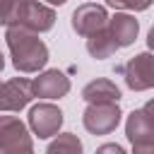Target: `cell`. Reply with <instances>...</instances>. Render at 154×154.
<instances>
[{
	"label": "cell",
	"mask_w": 154,
	"mask_h": 154,
	"mask_svg": "<svg viewBox=\"0 0 154 154\" xmlns=\"http://www.w3.org/2000/svg\"><path fill=\"white\" fill-rule=\"evenodd\" d=\"M34 99V82L26 77H12L0 84V111L17 113Z\"/></svg>",
	"instance_id": "ba28073f"
},
{
	"label": "cell",
	"mask_w": 154,
	"mask_h": 154,
	"mask_svg": "<svg viewBox=\"0 0 154 154\" xmlns=\"http://www.w3.org/2000/svg\"><path fill=\"white\" fill-rule=\"evenodd\" d=\"M125 135L132 144L154 142V118L144 108H135L125 120Z\"/></svg>",
	"instance_id": "30bf717a"
},
{
	"label": "cell",
	"mask_w": 154,
	"mask_h": 154,
	"mask_svg": "<svg viewBox=\"0 0 154 154\" xmlns=\"http://www.w3.org/2000/svg\"><path fill=\"white\" fill-rule=\"evenodd\" d=\"M142 108H144V111H147V113H149V116L154 118V99H149V101H147V103H144Z\"/></svg>",
	"instance_id": "ffe728a7"
},
{
	"label": "cell",
	"mask_w": 154,
	"mask_h": 154,
	"mask_svg": "<svg viewBox=\"0 0 154 154\" xmlns=\"http://www.w3.org/2000/svg\"><path fill=\"white\" fill-rule=\"evenodd\" d=\"M125 84L132 91H147L154 87V53H137L120 67Z\"/></svg>",
	"instance_id": "3957f363"
},
{
	"label": "cell",
	"mask_w": 154,
	"mask_h": 154,
	"mask_svg": "<svg viewBox=\"0 0 154 154\" xmlns=\"http://www.w3.org/2000/svg\"><path fill=\"white\" fill-rule=\"evenodd\" d=\"M22 5H24V0H0V24L7 29L14 26Z\"/></svg>",
	"instance_id": "9a60e30c"
},
{
	"label": "cell",
	"mask_w": 154,
	"mask_h": 154,
	"mask_svg": "<svg viewBox=\"0 0 154 154\" xmlns=\"http://www.w3.org/2000/svg\"><path fill=\"white\" fill-rule=\"evenodd\" d=\"M46 2H48V5H65L67 0H46Z\"/></svg>",
	"instance_id": "44dd1931"
},
{
	"label": "cell",
	"mask_w": 154,
	"mask_h": 154,
	"mask_svg": "<svg viewBox=\"0 0 154 154\" xmlns=\"http://www.w3.org/2000/svg\"><path fill=\"white\" fill-rule=\"evenodd\" d=\"M0 84H2V82H0Z\"/></svg>",
	"instance_id": "603a6c76"
},
{
	"label": "cell",
	"mask_w": 154,
	"mask_h": 154,
	"mask_svg": "<svg viewBox=\"0 0 154 154\" xmlns=\"http://www.w3.org/2000/svg\"><path fill=\"white\" fill-rule=\"evenodd\" d=\"M34 82V96L38 99H63L70 91V79L60 70H43Z\"/></svg>",
	"instance_id": "9c48e42d"
},
{
	"label": "cell",
	"mask_w": 154,
	"mask_h": 154,
	"mask_svg": "<svg viewBox=\"0 0 154 154\" xmlns=\"http://www.w3.org/2000/svg\"><path fill=\"white\" fill-rule=\"evenodd\" d=\"M5 70V58H2V53H0V72Z\"/></svg>",
	"instance_id": "7402d4cb"
},
{
	"label": "cell",
	"mask_w": 154,
	"mask_h": 154,
	"mask_svg": "<svg viewBox=\"0 0 154 154\" xmlns=\"http://www.w3.org/2000/svg\"><path fill=\"white\" fill-rule=\"evenodd\" d=\"M5 43L10 48V58L17 72L31 75L46 67L48 63V46L38 38V34L26 31V29H14L10 26L5 31Z\"/></svg>",
	"instance_id": "6da1fadb"
},
{
	"label": "cell",
	"mask_w": 154,
	"mask_h": 154,
	"mask_svg": "<svg viewBox=\"0 0 154 154\" xmlns=\"http://www.w3.org/2000/svg\"><path fill=\"white\" fill-rule=\"evenodd\" d=\"M82 99L87 106H106V103H118L120 101V89L111 79H91L82 89Z\"/></svg>",
	"instance_id": "7c38bea8"
},
{
	"label": "cell",
	"mask_w": 154,
	"mask_h": 154,
	"mask_svg": "<svg viewBox=\"0 0 154 154\" xmlns=\"http://www.w3.org/2000/svg\"><path fill=\"white\" fill-rule=\"evenodd\" d=\"M120 108L118 103H106V106H87L82 113V125L91 135H108L118 128L120 123Z\"/></svg>",
	"instance_id": "52a82bcc"
},
{
	"label": "cell",
	"mask_w": 154,
	"mask_h": 154,
	"mask_svg": "<svg viewBox=\"0 0 154 154\" xmlns=\"http://www.w3.org/2000/svg\"><path fill=\"white\" fill-rule=\"evenodd\" d=\"M108 19H111V17H108V12H106L103 5L84 2V5H79V7L72 12V29H75L79 36L89 38V36L103 31V29L108 26Z\"/></svg>",
	"instance_id": "5b68a950"
},
{
	"label": "cell",
	"mask_w": 154,
	"mask_h": 154,
	"mask_svg": "<svg viewBox=\"0 0 154 154\" xmlns=\"http://www.w3.org/2000/svg\"><path fill=\"white\" fill-rule=\"evenodd\" d=\"M53 24H55L53 7H48L38 0H24V5L19 10V17L14 22V29H26V31H34V34H43V31H51Z\"/></svg>",
	"instance_id": "277c9868"
},
{
	"label": "cell",
	"mask_w": 154,
	"mask_h": 154,
	"mask_svg": "<svg viewBox=\"0 0 154 154\" xmlns=\"http://www.w3.org/2000/svg\"><path fill=\"white\" fill-rule=\"evenodd\" d=\"M0 154H34L29 128L17 116H0Z\"/></svg>",
	"instance_id": "7a4b0ae2"
},
{
	"label": "cell",
	"mask_w": 154,
	"mask_h": 154,
	"mask_svg": "<svg viewBox=\"0 0 154 154\" xmlns=\"http://www.w3.org/2000/svg\"><path fill=\"white\" fill-rule=\"evenodd\" d=\"M46 154H84V147L75 132H58L55 140L48 144Z\"/></svg>",
	"instance_id": "5bb4252c"
},
{
	"label": "cell",
	"mask_w": 154,
	"mask_h": 154,
	"mask_svg": "<svg viewBox=\"0 0 154 154\" xmlns=\"http://www.w3.org/2000/svg\"><path fill=\"white\" fill-rule=\"evenodd\" d=\"M132 154H154V142H142V144H132Z\"/></svg>",
	"instance_id": "ac0fdd59"
},
{
	"label": "cell",
	"mask_w": 154,
	"mask_h": 154,
	"mask_svg": "<svg viewBox=\"0 0 154 154\" xmlns=\"http://www.w3.org/2000/svg\"><path fill=\"white\" fill-rule=\"evenodd\" d=\"M137 31H140V22H137L132 14L116 12V14L108 19V34H111V38L116 41L118 48H125V46L135 43Z\"/></svg>",
	"instance_id": "8fae6325"
},
{
	"label": "cell",
	"mask_w": 154,
	"mask_h": 154,
	"mask_svg": "<svg viewBox=\"0 0 154 154\" xmlns=\"http://www.w3.org/2000/svg\"><path fill=\"white\" fill-rule=\"evenodd\" d=\"M29 128L38 140L55 137L63 128V111L53 103H36L29 111Z\"/></svg>",
	"instance_id": "8992f818"
},
{
	"label": "cell",
	"mask_w": 154,
	"mask_h": 154,
	"mask_svg": "<svg viewBox=\"0 0 154 154\" xmlns=\"http://www.w3.org/2000/svg\"><path fill=\"white\" fill-rule=\"evenodd\" d=\"M147 46H149V51L154 53V24H152V29H149V34H147Z\"/></svg>",
	"instance_id": "d6986e66"
},
{
	"label": "cell",
	"mask_w": 154,
	"mask_h": 154,
	"mask_svg": "<svg viewBox=\"0 0 154 154\" xmlns=\"http://www.w3.org/2000/svg\"><path fill=\"white\" fill-rule=\"evenodd\" d=\"M108 7H116V10H132V12H142L147 7L154 5V0H106Z\"/></svg>",
	"instance_id": "2e32d148"
},
{
	"label": "cell",
	"mask_w": 154,
	"mask_h": 154,
	"mask_svg": "<svg viewBox=\"0 0 154 154\" xmlns=\"http://www.w3.org/2000/svg\"><path fill=\"white\" fill-rule=\"evenodd\" d=\"M96 154H128V152L120 144H116V142H106V144H101L96 149Z\"/></svg>",
	"instance_id": "e0dca14e"
},
{
	"label": "cell",
	"mask_w": 154,
	"mask_h": 154,
	"mask_svg": "<svg viewBox=\"0 0 154 154\" xmlns=\"http://www.w3.org/2000/svg\"><path fill=\"white\" fill-rule=\"evenodd\" d=\"M87 51H89V55H91V58H96V60L111 58V55L118 51L116 41H113V38H111V34H108V26H106L103 31H99V34H94V36H89V38H87Z\"/></svg>",
	"instance_id": "4fadbf2b"
}]
</instances>
